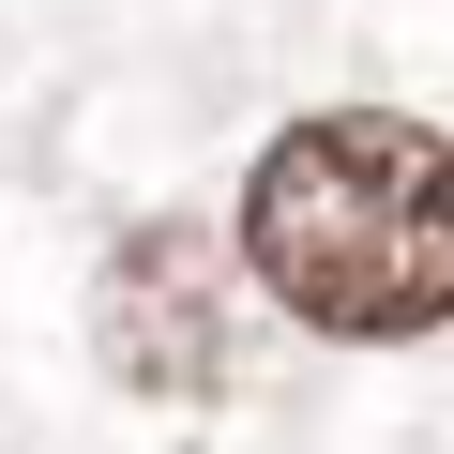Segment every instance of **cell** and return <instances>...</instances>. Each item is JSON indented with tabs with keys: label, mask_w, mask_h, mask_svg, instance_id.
<instances>
[{
	"label": "cell",
	"mask_w": 454,
	"mask_h": 454,
	"mask_svg": "<svg viewBox=\"0 0 454 454\" xmlns=\"http://www.w3.org/2000/svg\"><path fill=\"white\" fill-rule=\"evenodd\" d=\"M243 273L348 348L454 318V137L409 106H303L243 182Z\"/></svg>",
	"instance_id": "obj_1"
},
{
	"label": "cell",
	"mask_w": 454,
	"mask_h": 454,
	"mask_svg": "<svg viewBox=\"0 0 454 454\" xmlns=\"http://www.w3.org/2000/svg\"><path fill=\"white\" fill-rule=\"evenodd\" d=\"M91 333H106V379L137 394H212L227 379V243L212 227H137L91 288Z\"/></svg>",
	"instance_id": "obj_2"
}]
</instances>
